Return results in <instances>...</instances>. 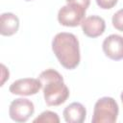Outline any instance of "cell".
I'll return each mask as SVG.
<instances>
[{"label": "cell", "mask_w": 123, "mask_h": 123, "mask_svg": "<svg viewBox=\"0 0 123 123\" xmlns=\"http://www.w3.org/2000/svg\"><path fill=\"white\" fill-rule=\"evenodd\" d=\"M52 50L64 68L71 70L79 65L80 46L75 35L66 32L57 34L52 40Z\"/></svg>", "instance_id": "obj_1"}, {"label": "cell", "mask_w": 123, "mask_h": 123, "mask_svg": "<svg viewBox=\"0 0 123 123\" xmlns=\"http://www.w3.org/2000/svg\"><path fill=\"white\" fill-rule=\"evenodd\" d=\"M42 85L43 97L46 105L60 106L63 104L68 96L69 89L64 84L62 76L55 69H46L38 76Z\"/></svg>", "instance_id": "obj_2"}, {"label": "cell", "mask_w": 123, "mask_h": 123, "mask_svg": "<svg viewBox=\"0 0 123 123\" xmlns=\"http://www.w3.org/2000/svg\"><path fill=\"white\" fill-rule=\"evenodd\" d=\"M118 105L111 97H102L94 105L92 123H114L118 116Z\"/></svg>", "instance_id": "obj_3"}, {"label": "cell", "mask_w": 123, "mask_h": 123, "mask_svg": "<svg viewBox=\"0 0 123 123\" xmlns=\"http://www.w3.org/2000/svg\"><path fill=\"white\" fill-rule=\"evenodd\" d=\"M86 9L79 5L67 4L62 7L58 12V21L65 27H76L85 19Z\"/></svg>", "instance_id": "obj_4"}, {"label": "cell", "mask_w": 123, "mask_h": 123, "mask_svg": "<svg viewBox=\"0 0 123 123\" xmlns=\"http://www.w3.org/2000/svg\"><path fill=\"white\" fill-rule=\"evenodd\" d=\"M35 112V106L32 101L26 98H17L12 101L9 108L10 117L18 123L26 122Z\"/></svg>", "instance_id": "obj_5"}, {"label": "cell", "mask_w": 123, "mask_h": 123, "mask_svg": "<svg viewBox=\"0 0 123 123\" xmlns=\"http://www.w3.org/2000/svg\"><path fill=\"white\" fill-rule=\"evenodd\" d=\"M42 87L39 79L36 78H23L14 81L9 87L11 93L21 96H30L37 94Z\"/></svg>", "instance_id": "obj_6"}, {"label": "cell", "mask_w": 123, "mask_h": 123, "mask_svg": "<svg viewBox=\"0 0 123 123\" xmlns=\"http://www.w3.org/2000/svg\"><path fill=\"white\" fill-rule=\"evenodd\" d=\"M102 48L105 55L111 60H123V37L115 34L107 37L103 41Z\"/></svg>", "instance_id": "obj_7"}, {"label": "cell", "mask_w": 123, "mask_h": 123, "mask_svg": "<svg viewBox=\"0 0 123 123\" xmlns=\"http://www.w3.org/2000/svg\"><path fill=\"white\" fill-rule=\"evenodd\" d=\"M83 33L88 37H100L106 29L105 20L98 15H90L86 17L81 23Z\"/></svg>", "instance_id": "obj_8"}, {"label": "cell", "mask_w": 123, "mask_h": 123, "mask_svg": "<svg viewBox=\"0 0 123 123\" xmlns=\"http://www.w3.org/2000/svg\"><path fill=\"white\" fill-rule=\"evenodd\" d=\"M62 114L67 123H83L86 116V110L81 103L73 102L63 110Z\"/></svg>", "instance_id": "obj_9"}, {"label": "cell", "mask_w": 123, "mask_h": 123, "mask_svg": "<svg viewBox=\"0 0 123 123\" xmlns=\"http://www.w3.org/2000/svg\"><path fill=\"white\" fill-rule=\"evenodd\" d=\"M1 29L2 36L10 37L14 35L19 28V19L12 12H4L1 14Z\"/></svg>", "instance_id": "obj_10"}, {"label": "cell", "mask_w": 123, "mask_h": 123, "mask_svg": "<svg viewBox=\"0 0 123 123\" xmlns=\"http://www.w3.org/2000/svg\"><path fill=\"white\" fill-rule=\"evenodd\" d=\"M34 123H59L60 122V118L59 115L51 111H45L43 112H41L37 118L34 119L33 121Z\"/></svg>", "instance_id": "obj_11"}, {"label": "cell", "mask_w": 123, "mask_h": 123, "mask_svg": "<svg viewBox=\"0 0 123 123\" xmlns=\"http://www.w3.org/2000/svg\"><path fill=\"white\" fill-rule=\"evenodd\" d=\"M111 22H112L113 27L116 30H118L120 32H123V9L118 10L112 15Z\"/></svg>", "instance_id": "obj_12"}, {"label": "cell", "mask_w": 123, "mask_h": 123, "mask_svg": "<svg viewBox=\"0 0 123 123\" xmlns=\"http://www.w3.org/2000/svg\"><path fill=\"white\" fill-rule=\"evenodd\" d=\"M117 1L118 0H96V3L101 9L109 10L113 8L117 4Z\"/></svg>", "instance_id": "obj_13"}, {"label": "cell", "mask_w": 123, "mask_h": 123, "mask_svg": "<svg viewBox=\"0 0 123 123\" xmlns=\"http://www.w3.org/2000/svg\"><path fill=\"white\" fill-rule=\"evenodd\" d=\"M67 4H75V5H79L81 7H83L84 9H87L89 4H90V0H66Z\"/></svg>", "instance_id": "obj_14"}, {"label": "cell", "mask_w": 123, "mask_h": 123, "mask_svg": "<svg viewBox=\"0 0 123 123\" xmlns=\"http://www.w3.org/2000/svg\"><path fill=\"white\" fill-rule=\"evenodd\" d=\"M1 68H2V77H3V79H2V83H1V86H3V84H4L5 80H6V79H9V73H7V72H9V70H7V68L5 67V65H4V64H1Z\"/></svg>", "instance_id": "obj_15"}, {"label": "cell", "mask_w": 123, "mask_h": 123, "mask_svg": "<svg viewBox=\"0 0 123 123\" xmlns=\"http://www.w3.org/2000/svg\"><path fill=\"white\" fill-rule=\"evenodd\" d=\"M120 98H121V101H122V104H123V91L121 92V95H120Z\"/></svg>", "instance_id": "obj_16"}, {"label": "cell", "mask_w": 123, "mask_h": 123, "mask_svg": "<svg viewBox=\"0 0 123 123\" xmlns=\"http://www.w3.org/2000/svg\"><path fill=\"white\" fill-rule=\"evenodd\" d=\"M25 1H32V0H25Z\"/></svg>", "instance_id": "obj_17"}]
</instances>
